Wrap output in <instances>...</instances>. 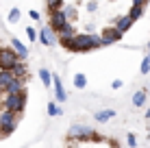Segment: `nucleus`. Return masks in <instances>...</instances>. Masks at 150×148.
<instances>
[{
	"label": "nucleus",
	"instance_id": "6e6552de",
	"mask_svg": "<svg viewBox=\"0 0 150 148\" xmlns=\"http://www.w3.org/2000/svg\"><path fill=\"white\" fill-rule=\"evenodd\" d=\"M37 39L41 42V46H57V42H59V37H57V33L50 26H46V28H39V33H37Z\"/></svg>",
	"mask_w": 150,
	"mask_h": 148
},
{
	"label": "nucleus",
	"instance_id": "a878e982",
	"mask_svg": "<svg viewBox=\"0 0 150 148\" xmlns=\"http://www.w3.org/2000/svg\"><path fill=\"white\" fill-rule=\"evenodd\" d=\"M139 72H142V74H148V72H150V59H148V57L142 61V68H139Z\"/></svg>",
	"mask_w": 150,
	"mask_h": 148
},
{
	"label": "nucleus",
	"instance_id": "393cba45",
	"mask_svg": "<svg viewBox=\"0 0 150 148\" xmlns=\"http://www.w3.org/2000/svg\"><path fill=\"white\" fill-rule=\"evenodd\" d=\"M26 37L30 39V42H35V39H37V28H33V26H26Z\"/></svg>",
	"mask_w": 150,
	"mask_h": 148
},
{
	"label": "nucleus",
	"instance_id": "9b49d317",
	"mask_svg": "<svg viewBox=\"0 0 150 148\" xmlns=\"http://www.w3.org/2000/svg\"><path fill=\"white\" fill-rule=\"evenodd\" d=\"M26 81H28V79H20V76H15L11 83L4 87V94H13V91H22V89H26Z\"/></svg>",
	"mask_w": 150,
	"mask_h": 148
},
{
	"label": "nucleus",
	"instance_id": "9d476101",
	"mask_svg": "<svg viewBox=\"0 0 150 148\" xmlns=\"http://www.w3.org/2000/svg\"><path fill=\"white\" fill-rule=\"evenodd\" d=\"M52 87H54V98H57V103H65V89H63V83H61V79L57 74H52Z\"/></svg>",
	"mask_w": 150,
	"mask_h": 148
},
{
	"label": "nucleus",
	"instance_id": "f704fd0d",
	"mask_svg": "<svg viewBox=\"0 0 150 148\" xmlns=\"http://www.w3.org/2000/svg\"><path fill=\"white\" fill-rule=\"evenodd\" d=\"M148 59H150V50H148Z\"/></svg>",
	"mask_w": 150,
	"mask_h": 148
},
{
	"label": "nucleus",
	"instance_id": "423d86ee",
	"mask_svg": "<svg viewBox=\"0 0 150 148\" xmlns=\"http://www.w3.org/2000/svg\"><path fill=\"white\" fill-rule=\"evenodd\" d=\"M68 22V18H65L63 9H57V11H48V26L54 30V33H59L61 28H63V24Z\"/></svg>",
	"mask_w": 150,
	"mask_h": 148
},
{
	"label": "nucleus",
	"instance_id": "aec40b11",
	"mask_svg": "<svg viewBox=\"0 0 150 148\" xmlns=\"http://www.w3.org/2000/svg\"><path fill=\"white\" fill-rule=\"evenodd\" d=\"M63 13H65V18H68V22H74V20L79 18V11H76L74 4H68V7H63Z\"/></svg>",
	"mask_w": 150,
	"mask_h": 148
},
{
	"label": "nucleus",
	"instance_id": "bb28decb",
	"mask_svg": "<svg viewBox=\"0 0 150 148\" xmlns=\"http://www.w3.org/2000/svg\"><path fill=\"white\" fill-rule=\"evenodd\" d=\"M87 11H89V13L98 11V0H89V2H87Z\"/></svg>",
	"mask_w": 150,
	"mask_h": 148
},
{
	"label": "nucleus",
	"instance_id": "7c9ffc66",
	"mask_svg": "<svg viewBox=\"0 0 150 148\" xmlns=\"http://www.w3.org/2000/svg\"><path fill=\"white\" fill-rule=\"evenodd\" d=\"M133 4H142V7H146L148 0H133Z\"/></svg>",
	"mask_w": 150,
	"mask_h": 148
},
{
	"label": "nucleus",
	"instance_id": "473e14b6",
	"mask_svg": "<svg viewBox=\"0 0 150 148\" xmlns=\"http://www.w3.org/2000/svg\"><path fill=\"white\" fill-rule=\"evenodd\" d=\"M2 96H4V89H2V87H0V98H2Z\"/></svg>",
	"mask_w": 150,
	"mask_h": 148
},
{
	"label": "nucleus",
	"instance_id": "4468645a",
	"mask_svg": "<svg viewBox=\"0 0 150 148\" xmlns=\"http://www.w3.org/2000/svg\"><path fill=\"white\" fill-rule=\"evenodd\" d=\"M13 76H20V79H28V65L24 63V59H20L18 63L13 65Z\"/></svg>",
	"mask_w": 150,
	"mask_h": 148
},
{
	"label": "nucleus",
	"instance_id": "7ed1b4c3",
	"mask_svg": "<svg viewBox=\"0 0 150 148\" xmlns=\"http://www.w3.org/2000/svg\"><path fill=\"white\" fill-rule=\"evenodd\" d=\"M18 118L20 113H15L11 109H0V131H2V137H9L15 131V126H18Z\"/></svg>",
	"mask_w": 150,
	"mask_h": 148
},
{
	"label": "nucleus",
	"instance_id": "6ab92c4d",
	"mask_svg": "<svg viewBox=\"0 0 150 148\" xmlns=\"http://www.w3.org/2000/svg\"><path fill=\"white\" fill-rule=\"evenodd\" d=\"M146 96H148V94H146V89L137 91V94L133 96V105H135V107H144V105H146V100H148Z\"/></svg>",
	"mask_w": 150,
	"mask_h": 148
},
{
	"label": "nucleus",
	"instance_id": "c756f323",
	"mask_svg": "<svg viewBox=\"0 0 150 148\" xmlns=\"http://www.w3.org/2000/svg\"><path fill=\"white\" fill-rule=\"evenodd\" d=\"M28 15H30V20H39V13L37 11H28Z\"/></svg>",
	"mask_w": 150,
	"mask_h": 148
},
{
	"label": "nucleus",
	"instance_id": "0eeeda50",
	"mask_svg": "<svg viewBox=\"0 0 150 148\" xmlns=\"http://www.w3.org/2000/svg\"><path fill=\"white\" fill-rule=\"evenodd\" d=\"M91 133H94V129L91 126H87V124H72L70 126V137L72 140H89Z\"/></svg>",
	"mask_w": 150,
	"mask_h": 148
},
{
	"label": "nucleus",
	"instance_id": "c85d7f7f",
	"mask_svg": "<svg viewBox=\"0 0 150 148\" xmlns=\"http://www.w3.org/2000/svg\"><path fill=\"white\" fill-rule=\"evenodd\" d=\"M122 85H124L122 81H120V79H115V81H113V83H111V87H113V89H120Z\"/></svg>",
	"mask_w": 150,
	"mask_h": 148
},
{
	"label": "nucleus",
	"instance_id": "2eb2a0df",
	"mask_svg": "<svg viewBox=\"0 0 150 148\" xmlns=\"http://www.w3.org/2000/svg\"><path fill=\"white\" fill-rule=\"evenodd\" d=\"M113 115H115V111H113V109H100V111H96V113H94V118H96V122L105 124V122H109Z\"/></svg>",
	"mask_w": 150,
	"mask_h": 148
},
{
	"label": "nucleus",
	"instance_id": "20e7f679",
	"mask_svg": "<svg viewBox=\"0 0 150 148\" xmlns=\"http://www.w3.org/2000/svg\"><path fill=\"white\" fill-rule=\"evenodd\" d=\"M18 61L20 57L11 46H0V70H13V65Z\"/></svg>",
	"mask_w": 150,
	"mask_h": 148
},
{
	"label": "nucleus",
	"instance_id": "f3484780",
	"mask_svg": "<svg viewBox=\"0 0 150 148\" xmlns=\"http://www.w3.org/2000/svg\"><path fill=\"white\" fill-rule=\"evenodd\" d=\"M144 9H146V7H142V4H133V7H131V11H128L126 15L133 20V22H135V20H139V18L144 15Z\"/></svg>",
	"mask_w": 150,
	"mask_h": 148
},
{
	"label": "nucleus",
	"instance_id": "72a5a7b5",
	"mask_svg": "<svg viewBox=\"0 0 150 148\" xmlns=\"http://www.w3.org/2000/svg\"><path fill=\"white\" fill-rule=\"evenodd\" d=\"M0 140H2V131H0Z\"/></svg>",
	"mask_w": 150,
	"mask_h": 148
},
{
	"label": "nucleus",
	"instance_id": "5701e85b",
	"mask_svg": "<svg viewBox=\"0 0 150 148\" xmlns=\"http://www.w3.org/2000/svg\"><path fill=\"white\" fill-rule=\"evenodd\" d=\"M20 15H22V13H20V9L13 7L11 11H9V18H7V20H9L11 24H15V22H20Z\"/></svg>",
	"mask_w": 150,
	"mask_h": 148
},
{
	"label": "nucleus",
	"instance_id": "f8f14e48",
	"mask_svg": "<svg viewBox=\"0 0 150 148\" xmlns=\"http://www.w3.org/2000/svg\"><path fill=\"white\" fill-rule=\"evenodd\" d=\"M74 35H76L74 24H72V22H65V24H63V28L57 33V37H59V44H61V42H65V39H72Z\"/></svg>",
	"mask_w": 150,
	"mask_h": 148
},
{
	"label": "nucleus",
	"instance_id": "1a4fd4ad",
	"mask_svg": "<svg viewBox=\"0 0 150 148\" xmlns=\"http://www.w3.org/2000/svg\"><path fill=\"white\" fill-rule=\"evenodd\" d=\"M133 24H135V22H133V20L128 18V15H120V18H115L113 26H115V28H117V30H120V33L124 35V33H128V30L133 28Z\"/></svg>",
	"mask_w": 150,
	"mask_h": 148
},
{
	"label": "nucleus",
	"instance_id": "ddd939ff",
	"mask_svg": "<svg viewBox=\"0 0 150 148\" xmlns=\"http://www.w3.org/2000/svg\"><path fill=\"white\" fill-rule=\"evenodd\" d=\"M11 48L15 50V52H18V57H20V59L26 61V57H28V48H26V46H24L22 42H20L18 37H13V39H11Z\"/></svg>",
	"mask_w": 150,
	"mask_h": 148
},
{
	"label": "nucleus",
	"instance_id": "dca6fc26",
	"mask_svg": "<svg viewBox=\"0 0 150 148\" xmlns=\"http://www.w3.org/2000/svg\"><path fill=\"white\" fill-rule=\"evenodd\" d=\"M15 79V76H13V72H11V70H0V87H7V85L9 83H11V81Z\"/></svg>",
	"mask_w": 150,
	"mask_h": 148
},
{
	"label": "nucleus",
	"instance_id": "4be33fe9",
	"mask_svg": "<svg viewBox=\"0 0 150 148\" xmlns=\"http://www.w3.org/2000/svg\"><path fill=\"white\" fill-rule=\"evenodd\" d=\"M85 85H87V76H85V74H76V76H74V87H76V89H83Z\"/></svg>",
	"mask_w": 150,
	"mask_h": 148
},
{
	"label": "nucleus",
	"instance_id": "412c9836",
	"mask_svg": "<svg viewBox=\"0 0 150 148\" xmlns=\"http://www.w3.org/2000/svg\"><path fill=\"white\" fill-rule=\"evenodd\" d=\"M46 7H48V11H57V9L65 7V0H46Z\"/></svg>",
	"mask_w": 150,
	"mask_h": 148
},
{
	"label": "nucleus",
	"instance_id": "39448f33",
	"mask_svg": "<svg viewBox=\"0 0 150 148\" xmlns=\"http://www.w3.org/2000/svg\"><path fill=\"white\" fill-rule=\"evenodd\" d=\"M120 39H122V33H120L115 26H107V28H102V33H100V44H102V48H105V46L117 44Z\"/></svg>",
	"mask_w": 150,
	"mask_h": 148
},
{
	"label": "nucleus",
	"instance_id": "b1692460",
	"mask_svg": "<svg viewBox=\"0 0 150 148\" xmlns=\"http://www.w3.org/2000/svg\"><path fill=\"white\" fill-rule=\"evenodd\" d=\"M48 115H61V109L57 103H48Z\"/></svg>",
	"mask_w": 150,
	"mask_h": 148
},
{
	"label": "nucleus",
	"instance_id": "2f4dec72",
	"mask_svg": "<svg viewBox=\"0 0 150 148\" xmlns=\"http://www.w3.org/2000/svg\"><path fill=\"white\" fill-rule=\"evenodd\" d=\"M94 28H96L94 24H87V26H85V33H94Z\"/></svg>",
	"mask_w": 150,
	"mask_h": 148
},
{
	"label": "nucleus",
	"instance_id": "cd10ccee",
	"mask_svg": "<svg viewBox=\"0 0 150 148\" xmlns=\"http://www.w3.org/2000/svg\"><path fill=\"white\" fill-rule=\"evenodd\" d=\"M126 144H128V148H135V146H137V140H135V135H133V133H128Z\"/></svg>",
	"mask_w": 150,
	"mask_h": 148
},
{
	"label": "nucleus",
	"instance_id": "f03ea898",
	"mask_svg": "<svg viewBox=\"0 0 150 148\" xmlns=\"http://www.w3.org/2000/svg\"><path fill=\"white\" fill-rule=\"evenodd\" d=\"M26 98H28L26 89H22V91H13V94H4L2 98H0V103H2L4 109H11L15 113H22V111L26 109Z\"/></svg>",
	"mask_w": 150,
	"mask_h": 148
},
{
	"label": "nucleus",
	"instance_id": "f257e3e1",
	"mask_svg": "<svg viewBox=\"0 0 150 148\" xmlns=\"http://www.w3.org/2000/svg\"><path fill=\"white\" fill-rule=\"evenodd\" d=\"M61 46L65 50H70V52H89V50L102 48L100 35H96V33H76L72 39L61 42Z\"/></svg>",
	"mask_w": 150,
	"mask_h": 148
},
{
	"label": "nucleus",
	"instance_id": "a211bd4d",
	"mask_svg": "<svg viewBox=\"0 0 150 148\" xmlns=\"http://www.w3.org/2000/svg\"><path fill=\"white\" fill-rule=\"evenodd\" d=\"M39 79H41V83H44V87H50V85H52V72H48L46 68L39 70Z\"/></svg>",
	"mask_w": 150,
	"mask_h": 148
}]
</instances>
